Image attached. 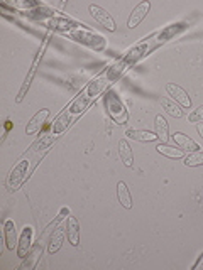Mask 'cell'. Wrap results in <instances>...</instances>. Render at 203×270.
I'll list each match as a JSON object with an SVG mask.
<instances>
[{
    "mask_svg": "<svg viewBox=\"0 0 203 270\" xmlns=\"http://www.w3.org/2000/svg\"><path fill=\"white\" fill-rule=\"evenodd\" d=\"M137 61L139 59H137V56H135V52L132 49H127L120 59H117L105 71H102L98 76H95L93 80L88 81V85L81 90V93L56 117L55 123H53V127H51V139L60 137V133L65 132L81 113H85V110Z\"/></svg>",
    "mask_w": 203,
    "mask_h": 270,
    "instance_id": "cell-1",
    "label": "cell"
},
{
    "mask_svg": "<svg viewBox=\"0 0 203 270\" xmlns=\"http://www.w3.org/2000/svg\"><path fill=\"white\" fill-rule=\"evenodd\" d=\"M85 27L75 29V31L68 32L66 36L70 37L71 41L80 42V44H83V46H88L90 49H93V51H98V52L104 51L105 47H107V41H105V37L100 36V34H96V32H91Z\"/></svg>",
    "mask_w": 203,
    "mask_h": 270,
    "instance_id": "cell-2",
    "label": "cell"
},
{
    "mask_svg": "<svg viewBox=\"0 0 203 270\" xmlns=\"http://www.w3.org/2000/svg\"><path fill=\"white\" fill-rule=\"evenodd\" d=\"M185 27H186V22H176V24H171V26L161 29L159 32H154L151 37H147L146 39L147 46H149V52L158 49L159 46L166 44L168 41H171L173 37L178 36L181 31H185Z\"/></svg>",
    "mask_w": 203,
    "mask_h": 270,
    "instance_id": "cell-3",
    "label": "cell"
},
{
    "mask_svg": "<svg viewBox=\"0 0 203 270\" xmlns=\"http://www.w3.org/2000/svg\"><path fill=\"white\" fill-rule=\"evenodd\" d=\"M105 108H107L109 115L112 117L115 123H119V125L127 123L129 112H127V108H125L124 101L117 96V93H114V91L105 93Z\"/></svg>",
    "mask_w": 203,
    "mask_h": 270,
    "instance_id": "cell-4",
    "label": "cell"
},
{
    "mask_svg": "<svg viewBox=\"0 0 203 270\" xmlns=\"http://www.w3.org/2000/svg\"><path fill=\"white\" fill-rule=\"evenodd\" d=\"M46 26L49 29H53V31H60L63 34H68V32L75 31V29H78V27H85L83 24L76 22V21H73V19L63 17V16H55V17L47 19Z\"/></svg>",
    "mask_w": 203,
    "mask_h": 270,
    "instance_id": "cell-5",
    "label": "cell"
},
{
    "mask_svg": "<svg viewBox=\"0 0 203 270\" xmlns=\"http://www.w3.org/2000/svg\"><path fill=\"white\" fill-rule=\"evenodd\" d=\"M29 164H31V159L24 157V159H21V161L17 162V166L11 171V176H9V179H7V186L11 187V189H16V187L24 181V177H26V174H27Z\"/></svg>",
    "mask_w": 203,
    "mask_h": 270,
    "instance_id": "cell-6",
    "label": "cell"
},
{
    "mask_svg": "<svg viewBox=\"0 0 203 270\" xmlns=\"http://www.w3.org/2000/svg\"><path fill=\"white\" fill-rule=\"evenodd\" d=\"M47 41H49V36H47V37H46V41H44V44H42V47H41L39 54H37V56H36V59H34V61H32L31 71H29L27 78H26V81H24L22 88H21V91H19V95H17V101H19V103H21V101L24 100V96H26V91L29 90V86H31V83H32V78H34V75H36L37 64H39L41 57H42V54H44V51H46V47H47Z\"/></svg>",
    "mask_w": 203,
    "mask_h": 270,
    "instance_id": "cell-7",
    "label": "cell"
},
{
    "mask_svg": "<svg viewBox=\"0 0 203 270\" xmlns=\"http://www.w3.org/2000/svg\"><path fill=\"white\" fill-rule=\"evenodd\" d=\"M90 14L95 17V21L98 22L104 29H107L109 32H114L115 29H117L114 17L110 16L109 12H105L104 9H100L98 6H90Z\"/></svg>",
    "mask_w": 203,
    "mask_h": 270,
    "instance_id": "cell-8",
    "label": "cell"
},
{
    "mask_svg": "<svg viewBox=\"0 0 203 270\" xmlns=\"http://www.w3.org/2000/svg\"><path fill=\"white\" fill-rule=\"evenodd\" d=\"M32 235H34L32 226H26V228L22 230V235H21L19 243H17V257L19 258H26L27 253L31 252V248H32Z\"/></svg>",
    "mask_w": 203,
    "mask_h": 270,
    "instance_id": "cell-9",
    "label": "cell"
},
{
    "mask_svg": "<svg viewBox=\"0 0 203 270\" xmlns=\"http://www.w3.org/2000/svg\"><path fill=\"white\" fill-rule=\"evenodd\" d=\"M149 11H151V4H149V2H141L139 6H135V9L132 11V14H130V17H129V21H127V26L130 29L137 27L139 24H141L144 19H146Z\"/></svg>",
    "mask_w": 203,
    "mask_h": 270,
    "instance_id": "cell-10",
    "label": "cell"
},
{
    "mask_svg": "<svg viewBox=\"0 0 203 270\" xmlns=\"http://www.w3.org/2000/svg\"><path fill=\"white\" fill-rule=\"evenodd\" d=\"M47 117H49V108L39 110V112H37V113L31 118V122H27L26 133H27V135H34V133L41 132L42 125H44V122H46Z\"/></svg>",
    "mask_w": 203,
    "mask_h": 270,
    "instance_id": "cell-11",
    "label": "cell"
},
{
    "mask_svg": "<svg viewBox=\"0 0 203 270\" xmlns=\"http://www.w3.org/2000/svg\"><path fill=\"white\" fill-rule=\"evenodd\" d=\"M166 90H168V93L175 98L178 103L181 105V107H185V108H190L191 107V98L188 96V93L185 90L181 88V86H178L175 83H168L166 85Z\"/></svg>",
    "mask_w": 203,
    "mask_h": 270,
    "instance_id": "cell-12",
    "label": "cell"
},
{
    "mask_svg": "<svg viewBox=\"0 0 203 270\" xmlns=\"http://www.w3.org/2000/svg\"><path fill=\"white\" fill-rule=\"evenodd\" d=\"M66 236H68V242H70L73 247H78L80 245V225L76 221L75 216H68L66 220Z\"/></svg>",
    "mask_w": 203,
    "mask_h": 270,
    "instance_id": "cell-13",
    "label": "cell"
},
{
    "mask_svg": "<svg viewBox=\"0 0 203 270\" xmlns=\"http://www.w3.org/2000/svg\"><path fill=\"white\" fill-rule=\"evenodd\" d=\"M4 240H6V247L9 250L17 248V230L12 220H7L4 223Z\"/></svg>",
    "mask_w": 203,
    "mask_h": 270,
    "instance_id": "cell-14",
    "label": "cell"
},
{
    "mask_svg": "<svg viewBox=\"0 0 203 270\" xmlns=\"http://www.w3.org/2000/svg\"><path fill=\"white\" fill-rule=\"evenodd\" d=\"M173 141H175L178 149H181V151H185V152H195V151L200 149V147H198V144L193 141V139H190L188 135L181 133V132H176L175 137H173Z\"/></svg>",
    "mask_w": 203,
    "mask_h": 270,
    "instance_id": "cell-15",
    "label": "cell"
},
{
    "mask_svg": "<svg viewBox=\"0 0 203 270\" xmlns=\"http://www.w3.org/2000/svg\"><path fill=\"white\" fill-rule=\"evenodd\" d=\"M125 135L137 142H154L158 139V135L149 132V130H135V128H129L127 132H125Z\"/></svg>",
    "mask_w": 203,
    "mask_h": 270,
    "instance_id": "cell-16",
    "label": "cell"
},
{
    "mask_svg": "<svg viewBox=\"0 0 203 270\" xmlns=\"http://www.w3.org/2000/svg\"><path fill=\"white\" fill-rule=\"evenodd\" d=\"M154 128H156V135H158L159 141H161V144H166L169 141V125L163 115H158L156 117Z\"/></svg>",
    "mask_w": 203,
    "mask_h": 270,
    "instance_id": "cell-17",
    "label": "cell"
},
{
    "mask_svg": "<svg viewBox=\"0 0 203 270\" xmlns=\"http://www.w3.org/2000/svg\"><path fill=\"white\" fill-rule=\"evenodd\" d=\"M41 255H42V247H41V243H37V245H34V247L31 248V252L27 253V260L21 265V268H27V270H31L36 267V263L39 262V258H41Z\"/></svg>",
    "mask_w": 203,
    "mask_h": 270,
    "instance_id": "cell-18",
    "label": "cell"
},
{
    "mask_svg": "<svg viewBox=\"0 0 203 270\" xmlns=\"http://www.w3.org/2000/svg\"><path fill=\"white\" fill-rule=\"evenodd\" d=\"M117 196H119V201L124 208L130 210L132 208V197H130V192H129V187L125 184L124 181H120L117 184Z\"/></svg>",
    "mask_w": 203,
    "mask_h": 270,
    "instance_id": "cell-19",
    "label": "cell"
},
{
    "mask_svg": "<svg viewBox=\"0 0 203 270\" xmlns=\"http://www.w3.org/2000/svg\"><path fill=\"white\" fill-rule=\"evenodd\" d=\"M156 151L161 154L164 157H169V159H183L185 157V151L181 149H176V147H169L166 144H159L156 147Z\"/></svg>",
    "mask_w": 203,
    "mask_h": 270,
    "instance_id": "cell-20",
    "label": "cell"
},
{
    "mask_svg": "<svg viewBox=\"0 0 203 270\" xmlns=\"http://www.w3.org/2000/svg\"><path fill=\"white\" fill-rule=\"evenodd\" d=\"M119 154H120V159H122V162L125 164V166H127V167H132L134 166L132 149H130L127 141H120V144H119Z\"/></svg>",
    "mask_w": 203,
    "mask_h": 270,
    "instance_id": "cell-21",
    "label": "cell"
},
{
    "mask_svg": "<svg viewBox=\"0 0 203 270\" xmlns=\"http://www.w3.org/2000/svg\"><path fill=\"white\" fill-rule=\"evenodd\" d=\"M161 105H163V108L166 110L169 115H171V117H175V118H181L183 117V110L178 107L176 103H173L169 98H161Z\"/></svg>",
    "mask_w": 203,
    "mask_h": 270,
    "instance_id": "cell-22",
    "label": "cell"
},
{
    "mask_svg": "<svg viewBox=\"0 0 203 270\" xmlns=\"http://www.w3.org/2000/svg\"><path fill=\"white\" fill-rule=\"evenodd\" d=\"M55 11L53 9H47L44 6H39V7H36V11H31V12H27V16L29 17H32V19H36V21H42L44 17H55Z\"/></svg>",
    "mask_w": 203,
    "mask_h": 270,
    "instance_id": "cell-23",
    "label": "cell"
},
{
    "mask_svg": "<svg viewBox=\"0 0 203 270\" xmlns=\"http://www.w3.org/2000/svg\"><path fill=\"white\" fill-rule=\"evenodd\" d=\"M63 238H65V235H63V231H61V230H56L55 233H53L51 240H49V247H47V252H49L51 255H53V253H56L58 250L61 248Z\"/></svg>",
    "mask_w": 203,
    "mask_h": 270,
    "instance_id": "cell-24",
    "label": "cell"
},
{
    "mask_svg": "<svg viewBox=\"0 0 203 270\" xmlns=\"http://www.w3.org/2000/svg\"><path fill=\"white\" fill-rule=\"evenodd\" d=\"M185 164H186L188 167L203 166V152H200V151L190 152V154H188V156L185 157Z\"/></svg>",
    "mask_w": 203,
    "mask_h": 270,
    "instance_id": "cell-25",
    "label": "cell"
},
{
    "mask_svg": "<svg viewBox=\"0 0 203 270\" xmlns=\"http://www.w3.org/2000/svg\"><path fill=\"white\" fill-rule=\"evenodd\" d=\"M188 122H190V123H198V122H203V105H201V107L195 108L190 115H188Z\"/></svg>",
    "mask_w": 203,
    "mask_h": 270,
    "instance_id": "cell-26",
    "label": "cell"
},
{
    "mask_svg": "<svg viewBox=\"0 0 203 270\" xmlns=\"http://www.w3.org/2000/svg\"><path fill=\"white\" fill-rule=\"evenodd\" d=\"M193 270H203V253L200 255V258H198V262L193 265Z\"/></svg>",
    "mask_w": 203,
    "mask_h": 270,
    "instance_id": "cell-27",
    "label": "cell"
},
{
    "mask_svg": "<svg viewBox=\"0 0 203 270\" xmlns=\"http://www.w3.org/2000/svg\"><path fill=\"white\" fill-rule=\"evenodd\" d=\"M196 130H198V133H200V137L203 139V123H198L196 125Z\"/></svg>",
    "mask_w": 203,
    "mask_h": 270,
    "instance_id": "cell-28",
    "label": "cell"
}]
</instances>
